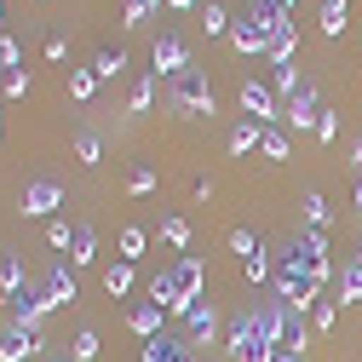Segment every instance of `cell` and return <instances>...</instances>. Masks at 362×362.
Instances as JSON below:
<instances>
[{"label": "cell", "instance_id": "1", "mask_svg": "<svg viewBox=\"0 0 362 362\" xmlns=\"http://www.w3.org/2000/svg\"><path fill=\"white\" fill-rule=\"evenodd\" d=\"M316 293H322V282H316L299 259H288V253H282V264H276V299H282L288 310H299V316H305V310H316Z\"/></svg>", "mask_w": 362, "mask_h": 362}, {"label": "cell", "instance_id": "2", "mask_svg": "<svg viewBox=\"0 0 362 362\" xmlns=\"http://www.w3.org/2000/svg\"><path fill=\"white\" fill-rule=\"evenodd\" d=\"M173 110L178 115H213V93H207V81H202L196 64L185 75H173Z\"/></svg>", "mask_w": 362, "mask_h": 362}, {"label": "cell", "instance_id": "3", "mask_svg": "<svg viewBox=\"0 0 362 362\" xmlns=\"http://www.w3.org/2000/svg\"><path fill=\"white\" fill-rule=\"evenodd\" d=\"M288 259H299L316 282H328V270H334V259H328V242H322V230H299L293 242H288Z\"/></svg>", "mask_w": 362, "mask_h": 362}, {"label": "cell", "instance_id": "4", "mask_svg": "<svg viewBox=\"0 0 362 362\" xmlns=\"http://www.w3.org/2000/svg\"><path fill=\"white\" fill-rule=\"evenodd\" d=\"M282 121H288V127H299V132H316V121H322V98H316V86H310V81H305L299 93L288 98Z\"/></svg>", "mask_w": 362, "mask_h": 362}, {"label": "cell", "instance_id": "5", "mask_svg": "<svg viewBox=\"0 0 362 362\" xmlns=\"http://www.w3.org/2000/svg\"><path fill=\"white\" fill-rule=\"evenodd\" d=\"M35 351H40V328L6 322V334H0V362H29Z\"/></svg>", "mask_w": 362, "mask_h": 362}, {"label": "cell", "instance_id": "6", "mask_svg": "<svg viewBox=\"0 0 362 362\" xmlns=\"http://www.w3.org/2000/svg\"><path fill=\"white\" fill-rule=\"evenodd\" d=\"M6 305H12V322H29V328H35L40 316L52 310V299H47V288H40V282H23V288H18Z\"/></svg>", "mask_w": 362, "mask_h": 362}, {"label": "cell", "instance_id": "7", "mask_svg": "<svg viewBox=\"0 0 362 362\" xmlns=\"http://www.w3.org/2000/svg\"><path fill=\"white\" fill-rule=\"evenodd\" d=\"M150 64H156V75H185L190 69V47H185V40H173V35H161L156 40V47H150Z\"/></svg>", "mask_w": 362, "mask_h": 362}, {"label": "cell", "instance_id": "8", "mask_svg": "<svg viewBox=\"0 0 362 362\" xmlns=\"http://www.w3.org/2000/svg\"><path fill=\"white\" fill-rule=\"evenodd\" d=\"M242 110H247V121L270 127V121H276V93H270L264 81H242Z\"/></svg>", "mask_w": 362, "mask_h": 362}, {"label": "cell", "instance_id": "9", "mask_svg": "<svg viewBox=\"0 0 362 362\" xmlns=\"http://www.w3.org/2000/svg\"><path fill=\"white\" fill-rule=\"evenodd\" d=\"M64 202V190H58V178H35V185L23 190V213H52Z\"/></svg>", "mask_w": 362, "mask_h": 362}, {"label": "cell", "instance_id": "10", "mask_svg": "<svg viewBox=\"0 0 362 362\" xmlns=\"http://www.w3.org/2000/svg\"><path fill=\"white\" fill-rule=\"evenodd\" d=\"M40 288H47L52 305H69V299H75V276H69V264H52L47 276H40Z\"/></svg>", "mask_w": 362, "mask_h": 362}, {"label": "cell", "instance_id": "11", "mask_svg": "<svg viewBox=\"0 0 362 362\" xmlns=\"http://www.w3.org/2000/svg\"><path fill=\"white\" fill-rule=\"evenodd\" d=\"M127 322H132V334H144V339H156V334H161V305H156V299H144V305H132V316H127Z\"/></svg>", "mask_w": 362, "mask_h": 362}, {"label": "cell", "instance_id": "12", "mask_svg": "<svg viewBox=\"0 0 362 362\" xmlns=\"http://www.w3.org/2000/svg\"><path fill=\"white\" fill-rule=\"evenodd\" d=\"M144 362H190V351L167 334H156V339H144Z\"/></svg>", "mask_w": 362, "mask_h": 362}, {"label": "cell", "instance_id": "13", "mask_svg": "<svg viewBox=\"0 0 362 362\" xmlns=\"http://www.w3.org/2000/svg\"><path fill=\"white\" fill-rule=\"evenodd\" d=\"M185 322H190V339H213V322H218V316H213L207 299H196V305L185 310Z\"/></svg>", "mask_w": 362, "mask_h": 362}, {"label": "cell", "instance_id": "14", "mask_svg": "<svg viewBox=\"0 0 362 362\" xmlns=\"http://www.w3.org/2000/svg\"><path fill=\"white\" fill-rule=\"evenodd\" d=\"M259 139H264V127H259V121H236V127H230V150H236V156L259 150Z\"/></svg>", "mask_w": 362, "mask_h": 362}, {"label": "cell", "instance_id": "15", "mask_svg": "<svg viewBox=\"0 0 362 362\" xmlns=\"http://www.w3.org/2000/svg\"><path fill=\"white\" fill-rule=\"evenodd\" d=\"M259 156H264V161H288V132H282V127H264Z\"/></svg>", "mask_w": 362, "mask_h": 362}, {"label": "cell", "instance_id": "16", "mask_svg": "<svg viewBox=\"0 0 362 362\" xmlns=\"http://www.w3.org/2000/svg\"><path fill=\"white\" fill-rule=\"evenodd\" d=\"M121 69H127V52H121V47H115V52H110V47H104V52H98V58H93V75H98V81H115V75H121Z\"/></svg>", "mask_w": 362, "mask_h": 362}, {"label": "cell", "instance_id": "17", "mask_svg": "<svg viewBox=\"0 0 362 362\" xmlns=\"http://www.w3.org/2000/svg\"><path fill=\"white\" fill-rule=\"evenodd\" d=\"M104 288H110V293H115V299H121V293H132V264H127V259H121V264H110V270H104Z\"/></svg>", "mask_w": 362, "mask_h": 362}, {"label": "cell", "instance_id": "18", "mask_svg": "<svg viewBox=\"0 0 362 362\" xmlns=\"http://www.w3.org/2000/svg\"><path fill=\"white\" fill-rule=\"evenodd\" d=\"M339 293H345V305L362 299V264L356 259H345V270H339Z\"/></svg>", "mask_w": 362, "mask_h": 362}, {"label": "cell", "instance_id": "19", "mask_svg": "<svg viewBox=\"0 0 362 362\" xmlns=\"http://www.w3.org/2000/svg\"><path fill=\"white\" fill-rule=\"evenodd\" d=\"M23 282H29V276H23V264H18V259H0V293L12 299V293H18Z\"/></svg>", "mask_w": 362, "mask_h": 362}, {"label": "cell", "instance_id": "20", "mask_svg": "<svg viewBox=\"0 0 362 362\" xmlns=\"http://www.w3.org/2000/svg\"><path fill=\"white\" fill-rule=\"evenodd\" d=\"M93 86H98V75H93V69H69V98H75V104L93 98Z\"/></svg>", "mask_w": 362, "mask_h": 362}, {"label": "cell", "instance_id": "21", "mask_svg": "<svg viewBox=\"0 0 362 362\" xmlns=\"http://www.w3.org/2000/svg\"><path fill=\"white\" fill-rule=\"evenodd\" d=\"M322 35H345V0H322Z\"/></svg>", "mask_w": 362, "mask_h": 362}, {"label": "cell", "instance_id": "22", "mask_svg": "<svg viewBox=\"0 0 362 362\" xmlns=\"http://www.w3.org/2000/svg\"><path fill=\"white\" fill-rule=\"evenodd\" d=\"M161 236H167L173 247H185V242H190V224L178 218V213H167V218H161Z\"/></svg>", "mask_w": 362, "mask_h": 362}, {"label": "cell", "instance_id": "23", "mask_svg": "<svg viewBox=\"0 0 362 362\" xmlns=\"http://www.w3.org/2000/svg\"><path fill=\"white\" fill-rule=\"evenodd\" d=\"M328 213H334V207H328L322 196H305V224H310V230H322V224H328Z\"/></svg>", "mask_w": 362, "mask_h": 362}, {"label": "cell", "instance_id": "24", "mask_svg": "<svg viewBox=\"0 0 362 362\" xmlns=\"http://www.w3.org/2000/svg\"><path fill=\"white\" fill-rule=\"evenodd\" d=\"M202 23H207V35H230V29H236L230 18H224V6H213V0H207V12H202Z\"/></svg>", "mask_w": 362, "mask_h": 362}, {"label": "cell", "instance_id": "25", "mask_svg": "<svg viewBox=\"0 0 362 362\" xmlns=\"http://www.w3.org/2000/svg\"><path fill=\"white\" fill-rule=\"evenodd\" d=\"M98 351H104V345H98V334H93V328H86V334H75V362H93Z\"/></svg>", "mask_w": 362, "mask_h": 362}, {"label": "cell", "instance_id": "26", "mask_svg": "<svg viewBox=\"0 0 362 362\" xmlns=\"http://www.w3.org/2000/svg\"><path fill=\"white\" fill-rule=\"evenodd\" d=\"M75 264H86L93 259V230H86V224H75V253H69Z\"/></svg>", "mask_w": 362, "mask_h": 362}, {"label": "cell", "instance_id": "27", "mask_svg": "<svg viewBox=\"0 0 362 362\" xmlns=\"http://www.w3.org/2000/svg\"><path fill=\"white\" fill-rule=\"evenodd\" d=\"M144 253V230H121V259L132 264V259H139Z\"/></svg>", "mask_w": 362, "mask_h": 362}, {"label": "cell", "instance_id": "28", "mask_svg": "<svg viewBox=\"0 0 362 362\" xmlns=\"http://www.w3.org/2000/svg\"><path fill=\"white\" fill-rule=\"evenodd\" d=\"M75 156L93 167V161H98V132H81V139H75Z\"/></svg>", "mask_w": 362, "mask_h": 362}, {"label": "cell", "instance_id": "29", "mask_svg": "<svg viewBox=\"0 0 362 362\" xmlns=\"http://www.w3.org/2000/svg\"><path fill=\"white\" fill-rule=\"evenodd\" d=\"M334 322H339V305H334V299H316V328H322V334H328Z\"/></svg>", "mask_w": 362, "mask_h": 362}, {"label": "cell", "instance_id": "30", "mask_svg": "<svg viewBox=\"0 0 362 362\" xmlns=\"http://www.w3.org/2000/svg\"><path fill=\"white\" fill-rule=\"evenodd\" d=\"M242 270H247V282H259V276H264V270H270V264H264V247H253V253L242 259Z\"/></svg>", "mask_w": 362, "mask_h": 362}, {"label": "cell", "instance_id": "31", "mask_svg": "<svg viewBox=\"0 0 362 362\" xmlns=\"http://www.w3.org/2000/svg\"><path fill=\"white\" fill-rule=\"evenodd\" d=\"M230 247H236V253H242V259H247V253H253V247H259V236H253V230H242V224H236V230H230Z\"/></svg>", "mask_w": 362, "mask_h": 362}, {"label": "cell", "instance_id": "32", "mask_svg": "<svg viewBox=\"0 0 362 362\" xmlns=\"http://www.w3.org/2000/svg\"><path fill=\"white\" fill-rule=\"evenodd\" d=\"M150 98H156V81H150V75H144V81H139V86H132V110H150Z\"/></svg>", "mask_w": 362, "mask_h": 362}, {"label": "cell", "instance_id": "33", "mask_svg": "<svg viewBox=\"0 0 362 362\" xmlns=\"http://www.w3.org/2000/svg\"><path fill=\"white\" fill-rule=\"evenodd\" d=\"M127 190H132V196H150V190H156V173H150V167H139V173H132V185H127Z\"/></svg>", "mask_w": 362, "mask_h": 362}, {"label": "cell", "instance_id": "34", "mask_svg": "<svg viewBox=\"0 0 362 362\" xmlns=\"http://www.w3.org/2000/svg\"><path fill=\"white\" fill-rule=\"evenodd\" d=\"M23 93H29V69H12L6 75V98H23Z\"/></svg>", "mask_w": 362, "mask_h": 362}, {"label": "cell", "instance_id": "35", "mask_svg": "<svg viewBox=\"0 0 362 362\" xmlns=\"http://www.w3.org/2000/svg\"><path fill=\"white\" fill-rule=\"evenodd\" d=\"M47 242H52V247H75V230H69V224L58 218V224H52V230H47Z\"/></svg>", "mask_w": 362, "mask_h": 362}, {"label": "cell", "instance_id": "36", "mask_svg": "<svg viewBox=\"0 0 362 362\" xmlns=\"http://www.w3.org/2000/svg\"><path fill=\"white\" fill-rule=\"evenodd\" d=\"M156 12V0H127V23H144Z\"/></svg>", "mask_w": 362, "mask_h": 362}, {"label": "cell", "instance_id": "37", "mask_svg": "<svg viewBox=\"0 0 362 362\" xmlns=\"http://www.w3.org/2000/svg\"><path fill=\"white\" fill-rule=\"evenodd\" d=\"M339 132V121H334V110H322V121H316V139H334Z\"/></svg>", "mask_w": 362, "mask_h": 362}, {"label": "cell", "instance_id": "38", "mask_svg": "<svg viewBox=\"0 0 362 362\" xmlns=\"http://www.w3.org/2000/svg\"><path fill=\"white\" fill-rule=\"evenodd\" d=\"M167 6H196V0H167Z\"/></svg>", "mask_w": 362, "mask_h": 362}, {"label": "cell", "instance_id": "39", "mask_svg": "<svg viewBox=\"0 0 362 362\" xmlns=\"http://www.w3.org/2000/svg\"><path fill=\"white\" fill-rule=\"evenodd\" d=\"M356 213H362V185H356Z\"/></svg>", "mask_w": 362, "mask_h": 362}, {"label": "cell", "instance_id": "40", "mask_svg": "<svg viewBox=\"0 0 362 362\" xmlns=\"http://www.w3.org/2000/svg\"><path fill=\"white\" fill-rule=\"evenodd\" d=\"M356 161H362V139H356Z\"/></svg>", "mask_w": 362, "mask_h": 362}, {"label": "cell", "instance_id": "41", "mask_svg": "<svg viewBox=\"0 0 362 362\" xmlns=\"http://www.w3.org/2000/svg\"><path fill=\"white\" fill-rule=\"evenodd\" d=\"M282 6H299V0H282Z\"/></svg>", "mask_w": 362, "mask_h": 362}, {"label": "cell", "instance_id": "42", "mask_svg": "<svg viewBox=\"0 0 362 362\" xmlns=\"http://www.w3.org/2000/svg\"><path fill=\"white\" fill-rule=\"evenodd\" d=\"M0 12H6V0H0Z\"/></svg>", "mask_w": 362, "mask_h": 362}, {"label": "cell", "instance_id": "43", "mask_svg": "<svg viewBox=\"0 0 362 362\" xmlns=\"http://www.w3.org/2000/svg\"><path fill=\"white\" fill-rule=\"evenodd\" d=\"M356 264H362V253H356Z\"/></svg>", "mask_w": 362, "mask_h": 362}]
</instances>
